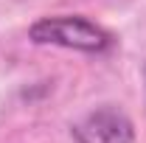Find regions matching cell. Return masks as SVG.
I'll return each mask as SVG.
<instances>
[{
  "instance_id": "cell-1",
  "label": "cell",
  "mask_w": 146,
  "mask_h": 143,
  "mask_svg": "<svg viewBox=\"0 0 146 143\" xmlns=\"http://www.w3.org/2000/svg\"><path fill=\"white\" fill-rule=\"evenodd\" d=\"M28 39L36 45H59L84 54H104L112 48V34L107 28L96 25L93 20L79 14H62V17H42L28 28Z\"/></svg>"
},
{
  "instance_id": "cell-2",
  "label": "cell",
  "mask_w": 146,
  "mask_h": 143,
  "mask_svg": "<svg viewBox=\"0 0 146 143\" xmlns=\"http://www.w3.org/2000/svg\"><path fill=\"white\" fill-rule=\"evenodd\" d=\"M73 138L79 143H132L135 126L118 107H98L73 124Z\"/></svg>"
}]
</instances>
